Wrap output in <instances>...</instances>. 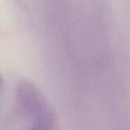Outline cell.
<instances>
[{
    "mask_svg": "<svg viewBox=\"0 0 130 130\" xmlns=\"http://www.w3.org/2000/svg\"><path fill=\"white\" fill-rule=\"evenodd\" d=\"M18 96L24 111L37 121L45 124L48 112L43 96L37 87L29 82L22 81L18 85Z\"/></svg>",
    "mask_w": 130,
    "mask_h": 130,
    "instance_id": "cell-1",
    "label": "cell"
},
{
    "mask_svg": "<svg viewBox=\"0 0 130 130\" xmlns=\"http://www.w3.org/2000/svg\"><path fill=\"white\" fill-rule=\"evenodd\" d=\"M1 82H2V80H1V78H0V84H1Z\"/></svg>",
    "mask_w": 130,
    "mask_h": 130,
    "instance_id": "cell-2",
    "label": "cell"
},
{
    "mask_svg": "<svg viewBox=\"0 0 130 130\" xmlns=\"http://www.w3.org/2000/svg\"><path fill=\"white\" fill-rule=\"evenodd\" d=\"M35 130H41V129H35Z\"/></svg>",
    "mask_w": 130,
    "mask_h": 130,
    "instance_id": "cell-3",
    "label": "cell"
}]
</instances>
